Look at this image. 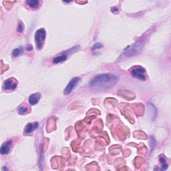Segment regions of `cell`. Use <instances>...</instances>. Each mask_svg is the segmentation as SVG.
Returning a JSON list of instances; mask_svg holds the SVG:
<instances>
[{
  "mask_svg": "<svg viewBox=\"0 0 171 171\" xmlns=\"http://www.w3.org/2000/svg\"><path fill=\"white\" fill-rule=\"evenodd\" d=\"M119 76L112 74H101L95 76L90 82V86L97 89H106L118 82Z\"/></svg>",
  "mask_w": 171,
  "mask_h": 171,
  "instance_id": "6da1fadb",
  "label": "cell"
},
{
  "mask_svg": "<svg viewBox=\"0 0 171 171\" xmlns=\"http://www.w3.org/2000/svg\"><path fill=\"white\" fill-rule=\"evenodd\" d=\"M144 44V40L143 38L140 39L138 42H136V43L134 44L133 46L129 47L125 50V55L126 56H130L135 55V54H137L138 52H140L141 49H142Z\"/></svg>",
  "mask_w": 171,
  "mask_h": 171,
  "instance_id": "7a4b0ae2",
  "label": "cell"
},
{
  "mask_svg": "<svg viewBox=\"0 0 171 171\" xmlns=\"http://www.w3.org/2000/svg\"><path fill=\"white\" fill-rule=\"evenodd\" d=\"M46 36V30L43 28H41L37 30L35 34V42L36 48L41 49L43 48L44 41H45Z\"/></svg>",
  "mask_w": 171,
  "mask_h": 171,
  "instance_id": "3957f363",
  "label": "cell"
},
{
  "mask_svg": "<svg viewBox=\"0 0 171 171\" xmlns=\"http://www.w3.org/2000/svg\"><path fill=\"white\" fill-rule=\"evenodd\" d=\"M131 74L132 75L138 78V80L145 81L146 80V70L145 69L141 66H135L131 70Z\"/></svg>",
  "mask_w": 171,
  "mask_h": 171,
  "instance_id": "277c9868",
  "label": "cell"
},
{
  "mask_svg": "<svg viewBox=\"0 0 171 171\" xmlns=\"http://www.w3.org/2000/svg\"><path fill=\"white\" fill-rule=\"evenodd\" d=\"M80 80L81 79L80 78H79V77H75V78L72 79L64 91V94L68 95L69 94H70L72 92V91L74 88L77 86V84L79 83V82L80 81Z\"/></svg>",
  "mask_w": 171,
  "mask_h": 171,
  "instance_id": "5b68a950",
  "label": "cell"
},
{
  "mask_svg": "<svg viewBox=\"0 0 171 171\" xmlns=\"http://www.w3.org/2000/svg\"><path fill=\"white\" fill-rule=\"evenodd\" d=\"M17 86H18V82L16 79L9 78L5 81L3 88L6 90H13L17 88Z\"/></svg>",
  "mask_w": 171,
  "mask_h": 171,
  "instance_id": "8992f818",
  "label": "cell"
},
{
  "mask_svg": "<svg viewBox=\"0 0 171 171\" xmlns=\"http://www.w3.org/2000/svg\"><path fill=\"white\" fill-rule=\"evenodd\" d=\"M11 145H12L11 140H8L7 141V142H4L3 145H2L1 150H0V152H1V155H7V154H8L9 152V151H10Z\"/></svg>",
  "mask_w": 171,
  "mask_h": 171,
  "instance_id": "52a82bcc",
  "label": "cell"
},
{
  "mask_svg": "<svg viewBox=\"0 0 171 171\" xmlns=\"http://www.w3.org/2000/svg\"><path fill=\"white\" fill-rule=\"evenodd\" d=\"M41 98L40 93L37 92L35 94H33L29 97V102L31 105H35L39 100V99Z\"/></svg>",
  "mask_w": 171,
  "mask_h": 171,
  "instance_id": "ba28073f",
  "label": "cell"
},
{
  "mask_svg": "<svg viewBox=\"0 0 171 171\" xmlns=\"http://www.w3.org/2000/svg\"><path fill=\"white\" fill-rule=\"evenodd\" d=\"M39 124L38 122H34V123H29L25 128V132L27 134L31 133L34 132L37 128L38 127Z\"/></svg>",
  "mask_w": 171,
  "mask_h": 171,
  "instance_id": "9c48e42d",
  "label": "cell"
},
{
  "mask_svg": "<svg viewBox=\"0 0 171 171\" xmlns=\"http://www.w3.org/2000/svg\"><path fill=\"white\" fill-rule=\"evenodd\" d=\"M27 4H28V6L32 7L34 9H36L39 7V1L38 0H30V1H26Z\"/></svg>",
  "mask_w": 171,
  "mask_h": 171,
  "instance_id": "30bf717a",
  "label": "cell"
},
{
  "mask_svg": "<svg viewBox=\"0 0 171 171\" xmlns=\"http://www.w3.org/2000/svg\"><path fill=\"white\" fill-rule=\"evenodd\" d=\"M66 59H67V55H66V54H62V55L58 56V57H56V58H54V60H53V62L54 64L60 63V62H64V61L66 60Z\"/></svg>",
  "mask_w": 171,
  "mask_h": 171,
  "instance_id": "8fae6325",
  "label": "cell"
},
{
  "mask_svg": "<svg viewBox=\"0 0 171 171\" xmlns=\"http://www.w3.org/2000/svg\"><path fill=\"white\" fill-rule=\"evenodd\" d=\"M29 109L28 106H21L18 108V112L19 114H26L29 112Z\"/></svg>",
  "mask_w": 171,
  "mask_h": 171,
  "instance_id": "7c38bea8",
  "label": "cell"
},
{
  "mask_svg": "<svg viewBox=\"0 0 171 171\" xmlns=\"http://www.w3.org/2000/svg\"><path fill=\"white\" fill-rule=\"evenodd\" d=\"M21 53H23V49L21 48H16L14 49L12 54L14 57H18V56L20 55Z\"/></svg>",
  "mask_w": 171,
  "mask_h": 171,
  "instance_id": "4fadbf2b",
  "label": "cell"
},
{
  "mask_svg": "<svg viewBox=\"0 0 171 171\" xmlns=\"http://www.w3.org/2000/svg\"><path fill=\"white\" fill-rule=\"evenodd\" d=\"M159 159H160V162L162 163V167L163 169H164V170L167 169V167H168V165L167 164V162H166V160H165V157H160Z\"/></svg>",
  "mask_w": 171,
  "mask_h": 171,
  "instance_id": "5bb4252c",
  "label": "cell"
},
{
  "mask_svg": "<svg viewBox=\"0 0 171 171\" xmlns=\"http://www.w3.org/2000/svg\"><path fill=\"white\" fill-rule=\"evenodd\" d=\"M103 47V45L100 43H96L94 44V46L92 47V50H96V49H100Z\"/></svg>",
  "mask_w": 171,
  "mask_h": 171,
  "instance_id": "9a60e30c",
  "label": "cell"
},
{
  "mask_svg": "<svg viewBox=\"0 0 171 171\" xmlns=\"http://www.w3.org/2000/svg\"><path fill=\"white\" fill-rule=\"evenodd\" d=\"M17 30H18L19 32H22L24 30V25L21 22L19 21L18 26V28H17Z\"/></svg>",
  "mask_w": 171,
  "mask_h": 171,
  "instance_id": "2e32d148",
  "label": "cell"
},
{
  "mask_svg": "<svg viewBox=\"0 0 171 171\" xmlns=\"http://www.w3.org/2000/svg\"><path fill=\"white\" fill-rule=\"evenodd\" d=\"M27 50H28V51H31L33 49V47H32V46L31 45H28V46H27Z\"/></svg>",
  "mask_w": 171,
  "mask_h": 171,
  "instance_id": "e0dca14e",
  "label": "cell"
}]
</instances>
